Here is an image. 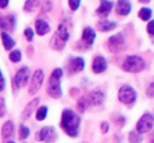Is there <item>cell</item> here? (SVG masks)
I'll return each instance as SVG.
<instances>
[{"mask_svg": "<svg viewBox=\"0 0 154 143\" xmlns=\"http://www.w3.org/2000/svg\"><path fill=\"white\" fill-rule=\"evenodd\" d=\"M95 38H96L95 30L91 29V27H85L84 31H82V42L87 43V46H91L95 42Z\"/></svg>", "mask_w": 154, "mask_h": 143, "instance_id": "obj_15", "label": "cell"}, {"mask_svg": "<svg viewBox=\"0 0 154 143\" xmlns=\"http://www.w3.org/2000/svg\"><path fill=\"white\" fill-rule=\"evenodd\" d=\"M85 100H87L88 105H99L104 100V93L100 92V90H93L85 97Z\"/></svg>", "mask_w": 154, "mask_h": 143, "instance_id": "obj_12", "label": "cell"}, {"mask_svg": "<svg viewBox=\"0 0 154 143\" xmlns=\"http://www.w3.org/2000/svg\"><path fill=\"white\" fill-rule=\"evenodd\" d=\"M56 131L53 127H43L39 132L37 134V141L46 142V143H53L56 141Z\"/></svg>", "mask_w": 154, "mask_h": 143, "instance_id": "obj_8", "label": "cell"}, {"mask_svg": "<svg viewBox=\"0 0 154 143\" xmlns=\"http://www.w3.org/2000/svg\"><path fill=\"white\" fill-rule=\"evenodd\" d=\"M42 82H43V72L41 69H38V70L34 72L32 78H31V82H30V88H29L30 95H35V93L39 90Z\"/></svg>", "mask_w": 154, "mask_h": 143, "instance_id": "obj_7", "label": "cell"}, {"mask_svg": "<svg viewBox=\"0 0 154 143\" xmlns=\"http://www.w3.org/2000/svg\"><path fill=\"white\" fill-rule=\"evenodd\" d=\"M131 11V4L128 0H118V4H116V12L119 15H128Z\"/></svg>", "mask_w": 154, "mask_h": 143, "instance_id": "obj_16", "label": "cell"}, {"mask_svg": "<svg viewBox=\"0 0 154 143\" xmlns=\"http://www.w3.org/2000/svg\"><path fill=\"white\" fill-rule=\"evenodd\" d=\"M128 139H130V143H141L142 142L141 134L137 132V131H131L130 135H128Z\"/></svg>", "mask_w": 154, "mask_h": 143, "instance_id": "obj_25", "label": "cell"}, {"mask_svg": "<svg viewBox=\"0 0 154 143\" xmlns=\"http://www.w3.org/2000/svg\"><path fill=\"white\" fill-rule=\"evenodd\" d=\"M106 69H107V61H106V58L97 56L95 59H93V62H92V70L95 72V73L99 74V73H103Z\"/></svg>", "mask_w": 154, "mask_h": 143, "instance_id": "obj_13", "label": "cell"}, {"mask_svg": "<svg viewBox=\"0 0 154 143\" xmlns=\"http://www.w3.org/2000/svg\"><path fill=\"white\" fill-rule=\"evenodd\" d=\"M80 3H81V0H69V7L72 11H76L77 8H79Z\"/></svg>", "mask_w": 154, "mask_h": 143, "instance_id": "obj_33", "label": "cell"}, {"mask_svg": "<svg viewBox=\"0 0 154 143\" xmlns=\"http://www.w3.org/2000/svg\"><path fill=\"white\" fill-rule=\"evenodd\" d=\"M7 112V108H5V101L3 97H0V117H3Z\"/></svg>", "mask_w": 154, "mask_h": 143, "instance_id": "obj_31", "label": "cell"}, {"mask_svg": "<svg viewBox=\"0 0 154 143\" xmlns=\"http://www.w3.org/2000/svg\"><path fill=\"white\" fill-rule=\"evenodd\" d=\"M146 95L149 96V97H152L154 99V82H152V84L147 87V89H146Z\"/></svg>", "mask_w": 154, "mask_h": 143, "instance_id": "obj_35", "label": "cell"}, {"mask_svg": "<svg viewBox=\"0 0 154 143\" xmlns=\"http://www.w3.org/2000/svg\"><path fill=\"white\" fill-rule=\"evenodd\" d=\"M38 103H39V99H34L32 101H30V103L26 105V108H24L23 114H22V119H23V120H24V119H27V117H29L30 115L32 114V111H34V109L37 108Z\"/></svg>", "mask_w": 154, "mask_h": 143, "instance_id": "obj_18", "label": "cell"}, {"mask_svg": "<svg viewBox=\"0 0 154 143\" xmlns=\"http://www.w3.org/2000/svg\"><path fill=\"white\" fill-rule=\"evenodd\" d=\"M139 18H141L142 20H149V19L152 18V10H150V8H142V10L139 11Z\"/></svg>", "mask_w": 154, "mask_h": 143, "instance_id": "obj_26", "label": "cell"}, {"mask_svg": "<svg viewBox=\"0 0 154 143\" xmlns=\"http://www.w3.org/2000/svg\"><path fill=\"white\" fill-rule=\"evenodd\" d=\"M7 143H15V142H7Z\"/></svg>", "mask_w": 154, "mask_h": 143, "instance_id": "obj_42", "label": "cell"}, {"mask_svg": "<svg viewBox=\"0 0 154 143\" xmlns=\"http://www.w3.org/2000/svg\"><path fill=\"white\" fill-rule=\"evenodd\" d=\"M2 41H3V46L5 50H11L15 46V41L7 34V32H2Z\"/></svg>", "mask_w": 154, "mask_h": 143, "instance_id": "obj_21", "label": "cell"}, {"mask_svg": "<svg viewBox=\"0 0 154 143\" xmlns=\"http://www.w3.org/2000/svg\"><path fill=\"white\" fill-rule=\"evenodd\" d=\"M2 135L3 138H11L14 135V123L11 120L4 123V126L2 128Z\"/></svg>", "mask_w": 154, "mask_h": 143, "instance_id": "obj_20", "label": "cell"}, {"mask_svg": "<svg viewBox=\"0 0 154 143\" xmlns=\"http://www.w3.org/2000/svg\"><path fill=\"white\" fill-rule=\"evenodd\" d=\"M152 143H154V135L152 136Z\"/></svg>", "mask_w": 154, "mask_h": 143, "instance_id": "obj_41", "label": "cell"}, {"mask_svg": "<svg viewBox=\"0 0 154 143\" xmlns=\"http://www.w3.org/2000/svg\"><path fill=\"white\" fill-rule=\"evenodd\" d=\"M8 2H10V0H0V8H5V7H7Z\"/></svg>", "mask_w": 154, "mask_h": 143, "instance_id": "obj_38", "label": "cell"}, {"mask_svg": "<svg viewBox=\"0 0 154 143\" xmlns=\"http://www.w3.org/2000/svg\"><path fill=\"white\" fill-rule=\"evenodd\" d=\"M150 0H139V3H149Z\"/></svg>", "mask_w": 154, "mask_h": 143, "instance_id": "obj_40", "label": "cell"}, {"mask_svg": "<svg viewBox=\"0 0 154 143\" xmlns=\"http://www.w3.org/2000/svg\"><path fill=\"white\" fill-rule=\"evenodd\" d=\"M15 16L8 15V16H0V29L3 30H14L15 27Z\"/></svg>", "mask_w": 154, "mask_h": 143, "instance_id": "obj_14", "label": "cell"}, {"mask_svg": "<svg viewBox=\"0 0 154 143\" xmlns=\"http://www.w3.org/2000/svg\"><path fill=\"white\" fill-rule=\"evenodd\" d=\"M5 87V80H4V76H3L2 70H0V90H3Z\"/></svg>", "mask_w": 154, "mask_h": 143, "instance_id": "obj_37", "label": "cell"}, {"mask_svg": "<svg viewBox=\"0 0 154 143\" xmlns=\"http://www.w3.org/2000/svg\"><path fill=\"white\" fill-rule=\"evenodd\" d=\"M29 135H30V130L26 127V126L22 124L20 127H19V139H22V141H23V139H26Z\"/></svg>", "mask_w": 154, "mask_h": 143, "instance_id": "obj_28", "label": "cell"}, {"mask_svg": "<svg viewBox=\"0 0 154 143\" xmlns=\"http://www.w3.org/2000/svg\"><path fill=\"white\" fill-rule=\"evenodd\" d=\"M153 123H154V119L152 115L145 114L143 116L138 120V123H137V132H139V134L149 132L153 127Z\"/></svg>", "mask_w": 154, "mask_h": 143, "instance_id": "obj_6", "label": "cell"}, {"mask_svg": "<svg viewBox=\"0 0 154 143\" xmlns=\"http://www.w3.org/2000/svg\"><path fill=\"white\" fill-rule=\"evenodd\" d=\"M85 66V61L80 57H76V58H72L69 62H68V72L69 74H75V73H79L84 69Z\"/></svg>", "mask_w": 154, "mask_h": 143, "instance_id": "obj_10", "label": "cell"}, {"mask_svg": "<svg viewBox=\"0 0 154 143\" xmlns=\"http://www.w3.org/2000/svg\"><path fill=\"white\" fill-rule=\"evenodd\" d=\"M101 131H103V132L108 131V123H101Z\"/></svg>", "mask_w": 154, "mask_h": 143, "instance_id": "obj_39", "label": "cell"}, {"mask_svg": "<svg viewBox=\"0 0 154 143\" xmlns=\"http://www.w3.org/2000/svg\"><path fill=\"white\" fill-rule=\"evenodd\" d=\"M87 105H88V103H87V100H85V97L81 99V100L79 101V104H77V107H79V111L80 112H84L85 108H87Z\"/></svg>", "mask_w": 154, "mask_h": 143, "instance_id": "obj_32", "label": "cell"}, {"mask_svg": "<svg viewBox=\"0 0 154 143\" xmlns=\"http://www.w3.org/2000/svg\"><path fill=\"white\" fill-rule=\"evenodd\" d=\"M145 66H146L145 61L138 56H128L122 65L123 70L128 72V73H138V72H142L145 69Z\"/></svg>", "mask_w": 154, "mask_h": 143, "instance_id": "obj_3", "label": "cell"}, {"mask_svg": "<svg viewBox=\"0 0 154 143\" xmlns=\"http://www.w3.org/2000/svg\"><path fill=\"white\" fill-rule=\"evenodd\" d=\"M24 37H26V39L29 41V42H31L32 38H34V32H32L31 29H26L24 30Z\"/></svg>", "mask_w": 154, "mask_h": 143, "instance_id": "obj_34", "label": "cell"}, {"mask_svg": "<svg viewBox=\"0 0 154 143\" xmlns=\"http://www.w3.org/2000/svg\"><path fill=\"white\" fill-rule=\"evenodd\" d=\"M37 3H38V0H26V3H24V11L26 12H31L37 7Z\"/></svg>", "mask_w": 154, "mask_h": 143, "instance_id": "obj_27", "label": "cell"}, {"mask_svg": "<svg viewBox=\"0 0 154 143\" xmlns=\"http://www.w3.org/2000/svg\"><path fill=\"white\" fill-rule=\"evenodd\" d=\"M41 5H42L41 10L45 12V11H49L51 8V2L50 0H41Z\"/></svg>", "mask_w": 154, "mask_h": 143, "instance_id": "obj_30", "label": "cell"}, {"mask_svg": "<svg viewBox=\"0 0 154 143\" xmlns=\"http://www.w3.org/2000/svg\"><path fill=\"white\" fill-rule=\"evenodd\" d=\"M46 115H48V107H39L37 109V120H45Z\"/></svg>", "mask_w": 154, "mask_h": 143, "instance_id": "obj_24", "label": "cell"}, {"mask_svg": "<svg viewBox=\"0 0 154 143\" xmlns=\"http://www.w3.org/2000/svg\"><path fill=\"white\" fill-rule=\"evenodd\" d=\"M61 77H62V70L61 69H54L51 73L50 78H49L48 84V93L53 99H60L62 95L61 90Z\"/></svg>", "mask_w": 154, "mask_h": 143, "instance_id": "obj_2", "label": "cell"}, {"mask_svg": "<svg viewBox=\"0 0 154 143\" xmlns=\"http://www.w3.org/2000/svg\"><path fill=\"white\" fill-rule=\"evenodd\" d=\"M116 27V23L115 22H111V20H107V19H103L97 23V29L100 31H109V30L115 29Z\"/></svg>", "mask_w": 154, "mask_h": 143, "instance_id": "obj_19", "label": "cell"}, {"mask_svg": "<svg viewBox=\"0 0 154 143\" xmlns=\"http://www.w3.org/2000/svg\"><path fill=\"white\" fill-rule=\"evenodd\" d=\"M61 127L69 136L75 138L79 135V128H80V116L76 112L70 111V109H64L61 116Z\"/></svg>", "mask_w": 154, "mask_h": 143, "instance_id": "obj_1", "label": "cell"}, {"mask_svg": "<svg viewBox=\"0 0 154 143\" xmlns=\"http://www.w3.org/2000/svg\"><path fill=\"white\" fill-rule=\"evenodd\" d=\"M118 97H119L120 103L130 105V104H133L134 101L137 100V92L134 90V88L130 87V85H123V87L119 89Z\"/></svg>", "mask_w": 154, "mask_h": 143, "instance_id": "obj_4", "label": "cell"}, {"mask_svg": "<svg viewBox=\"0 0 154 143\" xmlns=\"http://www.w3.org/2000/svg\"><path fill=\"white\" fill-rule=\"evenodd\" d=\"M10 59L12 62H19L22 59V53H20V50H14V51H11V54H10Z\"/></svg>", "mask_w": 154, "mask_h": 143, "instance_id": "obj_29", "label": "cell"}, {"mask_svg": "<svg viewBox=\"0 0 154 143\" xmlns=\"http://www.w3.org/2000/svg\"><path fill=\"white\" fill-rule=\"evenodd\" d=\"M65 43H66V42H64V41H62L58 35L54 34L53 39H51V42H50V46L54 49V50H62V49H64V46H65Z\"/></svg>", "mask_w": 154, "mask_h": 143, "instance_id": "obj_22", "label": "cell"}, {"mask_svg": "<svg viewBox=\"0 0 154 143\" xmlns=\"http://www.w3.org/2000/svg\"><path fill=\"white\" fill-rule=\"evenodd\" d=\"M35 30H37V34L38 35H46L50 30V26L48 24V22L42 20V19H38L35 22Z\"/></svg>", "mask_w": 154, "mask_h": 143, "instance_id": "obj_17", "label": "cell"}, {"mask_svg": "<svg viewBox=\"0 0 154 143\" xmlns=\"http://www.w3.org/2000/svg\"><path fill=\"white\" fill-rule=\"evenodd\" d=\"M112 7H114V3L112 2H109V0H101L99 7H97V10H96V14H97L99 16L106 19L107 16L109 15V12L112 11Z\"/></svg>", "mask_w": 154, "mask_h": 143, "instance_id": "obj_11", "label": "cell"}, {"mask_svg": "<svg viewBox=\"0 0 154 143\" xmlns=\"http://www.w3.org/2000/svg\"><path fill=\"white\" fill-rule=\"evenodd\" d=\"M56 34L58 35V37L61 38L64 42H66V41L69 39V31H68V29H66V26H65V24H60L58 29H57Z\"/></svg>", "mask_w": 154, "mask_h": 143, "instance_id": "obj_23", "label": "cell"}, {"mask_svg": "<svg viewBox=\"0 0 154 143\" xmlns=\"http://www.w3.org/2000/svg\"><path fill=\"white\" fill-rule=\"evenodd\" d=\"M147 32L150 35H154V20H150L149 24H147Z\"/></svg>", "mask_w": 154, "mask_h": 143, "instance_id": "obj_36", "label": "cell"}, {"mask_svg": "<svg viewBox=\"0 0 154 143\" xmlns=\"http://www.w3.org/2000/svg\"><path fill=\"white\" fill-rule=\"evenodd\" d=\"M29 68L23 66L20 68L15 74V78H14V82H15V88H22L24 85H27V81H29Z\"/></svg>", "mask_w": 154, "mask_h": 143, "instance_id": "obj_9", "label": "cell"}, {"mask_svg": "<svg viewBox=\"0 0 154 143\" xmlns=\"http://www.w3.org/2000/svg\"><path fill=\"white\" fill-rule=\"evenodd\" d=\"M125 46H126V39L123 37V34H115L108 39V49L112 53L122 51L125 49Z\"/></svg>", "mask_w": 154, "mask_h": 143, "instance_id": "obj_5", "label": "cell"}]
</instances>
